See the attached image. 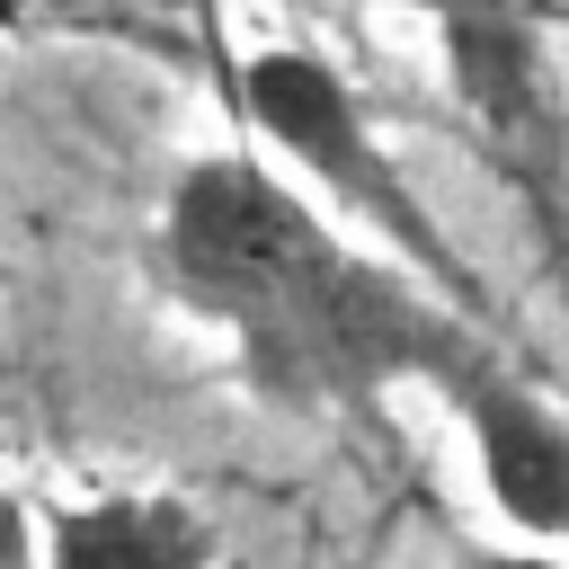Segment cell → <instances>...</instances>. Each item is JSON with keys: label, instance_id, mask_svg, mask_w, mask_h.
Here are the masks:
<instances>
[{"label": "cell", "instance_id": "cell-1", "mask_svg": "<svg viewBox=\"0 0 569 569\" xmlns=\"http://www.w3.org/2000/svg\"><path fill=\"white\" fill-rule=\"evenodd\" d=\"M160 249H169L178 293L204 320H222L231 338L258 329L267 311H284L302 284H320L347 258V240L249 151H213L169 187Z\"/></svg>", "mask_w": 569, "mask_h": 569}, {"label": "cell", "instance_id": "cell-2", "mask_svg": "<svg viewBox=\"0 0 569 569\" xmlns=\"http://www.w3.org/2000/svg\"><path fill=\"white\" fill-rule=\"evenodd\" d=\"M240 107H249V124H258L267 142H284L293 169H311L365 231H382L391 258H409V267L436 276V284H471V267L453 258V240L436 231V213H427L418 187L400 178L391 142H373V124H365L356 89L338 80V62L293 53V44L249 53V62H240Z\"/></svg>", "mask_w": 569, "mask_h": 569}, {"label": "cell", "instance_id": "cell-3", "mask_svg": "<svg viewBox=\"0 0 569 569\" xmlns=\"http://www.w3.org/2000/svg\"><path fill=\"white\" fill-rule=\"evenodd\" d=\"M445 27V80L462 116L480 124L489 160L533 196L560 178V98H551V53L542 27L516 0H436Z\"/></svg>", "mask_w": 569, "mask_h": 569}, {"label": "cell", "instance_id": "cell-4", "mask_svg": "<svg viewBox=\"0 0 569 569\" xmlns=\"http://www.w3.org/2000/svg\"><path fill=\"white\" fill-rule=\"evenodd\" d=\"M445 400L480 453V489L507 516V533L569 551V418L542 391H525L516 373H498L489 347L445 382Z\"/></svg>", "mask_w": 569, "mask_h": 569}, {"label": "cell", "instance_id": "cell-5", "mask_svg": "<svg viewBox=\"0 0 569 569\" xmlns=\"http://www.w3.org/2000/svg\"><path fill=\"white\" fill-rule=\"evenodd\" d=\"M44 569H213V525L187 498H98L53 516Z\"/></svg>", "mask_w": 569, "mask_h": 569}, {"label": "cell", "instance_id": "cell-6", "mask_svg": "<svg viewBox=\"0 0 569 569\" xmlns=\"http://www.w3.org/2000/svg\"><path fill=\"white\" fill-rule=\"evenodd\" d=\"M0 569H36V533H27V507L0 489Z\"/></svg>", "mask_w": 569, "mask_h": 569}, {"label": "cell", "instance_id": "cell-7", "mask_svg": "<svg viewBox=\"0 0 569 569\" xmlns=\"http://www.w3.org/2000/svg\"><path fill=\"white\" fill-rule=\"evenodd\" d=\"M471 569H569V560H560L551 542H525V551H480Z\"/></svg>", "mask_w": 569, "mask_h": 569}]
</instances>
